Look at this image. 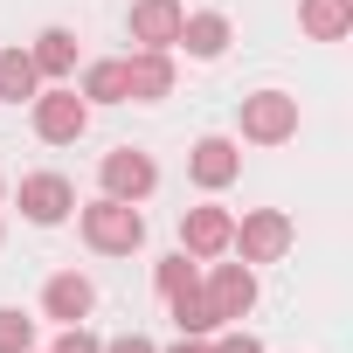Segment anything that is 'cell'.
I'll use <instances>...</instances> for the list:
<instances>
[{
  "mask_svg": "<svg viewBox=\"0 0 353 353\" xmlns=\"http://www.w3.org/2000/svg\"><path fill=\"white\" fill-rule=\"evenodd\" d=\"M166 90H173V56H166V49L125 56V104H159Z\"/></svg>",
  "mask_w": 353,
  "mask_h": 353,
  "instance_id": "9c48e42d",
  "label": "cell"
},
{
  "mask_svg": "<svg viewBox=\"0 0 353 353\" xmlns=\"http://www.w3.org/2000/svg\"><path fill=\"white\" fill-rule=\"evenodd\" d=\"M188 173H194L201 188H229L236 173H243V145H236V139H222V132H208V139H194Z\"/></svg>",
  "mask_w": 353,
  "mask_h": 353,
  "instance_id": "7c38bea8",
  "label": "cell"
},
{
  "mask_svg": "<svg viewBox=\"0 0 353 353\" xmlns=\"http://www.w3.org/2000/svg\"><path fill=\"white\" fill-rule=\"evenodd\" d=\"M201 298H208L215 325L243 319V312L256 305V277H250V263H215V270H208V284H201Z\"/></svg>",
  "mask_w": 353,
  "mask_h": 353,
  "instance_id": "52a82bcc",
  "label": "cell"
},
{
  "mask_svg": "<svg viewBox=\"0 0 353 353\" xmlns=\"http://www.w3.org/2000/svg\"><path fill=\"white\" fill-rule=\"evenodd\" d=\"M14 201H21V215H28L35 229H56V222H70V208H77V188L63 181V173H28Z\"/></svg>",
  "mask_w": 353,
  "mask_h": 353,
  "instance_id": "8992f818",
  "label": "cell"
},
{
  "mask_svg": "<svg viewBox=\"0 0 353 353\" xmlns=\"http://www.w3.org/2000/svg\"><path fill=\"white\" fill-rule=\"evenodd\" d=\"M28 63H35V77H70L77 70V35L70 28H42L35 49H28Z\"/></svg>",
  "mask_w": 353,
  "mask_h": 353,
  "instance_id": "9a60e30c",
  "label": "cell"
},
{
  "mask_svg": "<svg viewBox=\"0 0 353 353\" xmlns=\"http://www.w3.org/2000/svg\"><path fill=\"white\" fill-rule=\"evenodd\" d=\"M229 229H236L229 208H188L181 215V250L188 256H229Z\"/></svg>",
  "mask_w": 353,
  "mask_h": 353,
  "instance_id": "30bf717a",
  "label": "cell"
},
{
  "mask_svg": "<svg viewBox=\"0 0 353 353\" xmlns=\"http://www.w3.org/2000/svg\"><path fill=\"white\" fill-rule=\"evenodd\" d=\"M35 90H42V77H35L28 49H0V97L21 104V97H35Z\"/></svg>",
  "mask_w": 353,
  "mask_h": 353,
  "instance_id": "2e32d148",
  "label": "cell"
},
{
  "mask_svg": "<svg viewBox=\"0 0 353 353\" xmlns=\"http://www.w3.org/2000/svg\"><path fill=\"white\" fill-rule=\"evenodd\" d=\"M28 353H35V346H28Z\"/></svg>",
  "mask_w": 353,
  "mask_h": 353,
  "instance_id": "484cf974",
  "label": "cell"
},
{
  "mask_svg": "<svg viewBox=\"0 0 353 353\" xmlns=\"http://www.w3.org/2000/svg\"><path fill=\"white\" fill-rule=\"evenodd\" d=\"M173 353H215V346H208V339H188V332H181V346H173Z\"/></svg>",
  "mask_w": 353,
  "mask_h": 353,
  "instance_id": "cb8c5ba5",
  "label": "cell"
},
{
  "mask_svg": "<svg viewBox=\"0 0 353 353\" xmlns=\"http://www.w3.org/2000/svg\"><path fill=\"white\" fill-rule=\"evenodd\" d=\"M298 28L312 42H339L353 28V0H298Z\"/></svg>",
  "mask_w": 353,
  "mask_h": 353,
  "instance_id": "5bb4252c",
  "label": "cell"
},
{
  "mask_svg": "<svg viewBox=\"0 0 353 353\" xmlns=\"http://www.w3.org/2000/svg\"><path fill=\"white\" fill-rule=\"evenodd\" d=\"M181 21H188L181 0H132V42L139 49H173L181 42Z\"/></svg>",
  "mask_w": 353,
  "mask_h": 353,
  "instance_id": "ba28073f",
  "label": "cell"
},
{
  "mask_svg": "<svg viewBox=\"0 0 353 353\" xmlns=\"http://www.w3.org/2000/svg\"><path fill=\"white\" fill-rule=\"evenodd\" d=\"M173 325H181L188 339H208V332H215V312H208L201 284H188V291H173Z\"/></svg>",
  "mask_w": 353,
  "mask_h": 353,
  "instance_id": "e0dca14e",
  "label": "cell"
},
{
  "mask_svg": "<svg viewBox=\"0 0 353 353\" xmlns=\"http://www.w3.org/2000/svg\"><path fill=\"white\" fill-rule=\"evenodd\" d=\"M173 49H188L194 63H215L222 49H229V14H188L181 21V42Z\"/></svg>",
  "mask_w": 353,
  "mask_h": 353,
  "instance_id": "4fadbf2b",
  "label": "cell"
},
{
  "mask_svg": "<svg viewBox=\"0 0 353 353\" xmlns=\"http://www.w3.org/2000/svg\"><path fill=\"white\" fill-rule=\"evenodd\" d=\"M97 181H104V194H111V201H145V194L159 188V166H152L145 152L118 145V152H104V166H97Z\"/></svg>",
  "mask_w": 353,
  "mask_h": 353,
  "instance_id": "5b68a950",
  "label": "cell"
},
{
  "mask_svg": "<svg viewBox=\"0 0 353 353\" xmlns=\"http://www.w3.org/2000/svg\"><path fill=\"white\" fill-rule=\"evenodd\" d=\"M152 284H159L166 298H173V291H188V284H194V263H188V250H181V256H159V270H152Z\"/></svg>",
  "mask_w": 353,
  "mask_h": 353,
  "instance_id": "ffe728a7",
  "label": "cell"
},
{
  "mask_svg": "<svg viewBox=\"0 0 353 353\" xmlns=\"http://www.w3.org/2000/svg\"><path fill=\"white\" fill-rule=\"evenodd\" d=\"M83 243L104 250V256H132V250L145 243V215H139V201H111V194H97V201L83 208Z\"/></svg>",
  "mask_w": 353,
  "mask_h": 353,
  "instance_id": "6da1fadb",
  "label": "cell"
},
{
  "mask_svg": "<svg viewBox=\"0 0 353 353\" xmlns=\"http://www.w3.org/2000/svg\"><path fill=\"white\" fill-rule=\"evenodd\" d=\"M0 194H8V188H0Z\"/></svg>",
  "mask_w": 353,
  "mask_h": 353,
  "instance_id": "d4e9b609",
  "label": "cell"
},
{
  "mask_svg": "<svg viewBox=\"0 0 353 353\" xmlns=\"http://www.w3.org/2000/svg\"><path fill=\"white\" fill-rule=\"evenodd\" d=\"M56 353H104V339H97V332H83V325H63Z\"/></svg>",
  "mask_w": 353,
  "mask_h": 353,
  "instance_id": "44dd1931",
  "label": "cell"
},
{
  "mask_svg": "<svg viewBox=\"0 0 353 353\" xmlns=\"http://www.w3.org/2000/svg\"><path fill=\"white\" fill-rule=\"evenodd\" d=\"M83 104H125V63H90L83 70Z\"/></svg>",
  "mask_w": 353,
  "mask_h": 353,
  "instance_id": "ac0fdd59",
  "label": "cell"
},
{
  "mask_svg": "<svg viewBox=\"0 0 353 353\" xmlns=\"http://www.w3.org/2000/svg\"><path fill=\"white\" fill-rule=\"evenodd\" d=\"M90 305H97V291H90V277H77V270H56V277L42 284V312H49L56 325H83Z\"/></svg>",
  "mask_w": 353,
  "mask_h": 353,
  "instance_id": "8fae6325",
  "label": "cell"
},
{
  "mask_svg": "<svg viewBox=\"0 0 353 353\" xmlns=\"http://www.w3.org/2000/svg\"><path fill=\"white\" fill-rule=\"evenodd\" d=\"M229 250H243V263H277L291 250V222L277 208H250L236 229H229Z\"/></svg>",
  "mask_w": 353,
  "mask_h": 353,
  "instance_id": "277c9868",
  "label": "cell"
},
{
  "mask_svg": "<svg viewBox=\"0 0 353 353\" xmlns=\"http://www.w3.org/2000/svg\"><path fill=\"white\" fill-rule=\"evenodd\" d=\"M298 132V97L291 90H256L243 97V139L250 145H284Z\"/></svg>",
  "mask_w": 353,
  "mask_h": 353,
  "instance_id": "3957f363",
  "label": "cell"
},
{
  "mask_svg": "<svg viewBox=\"0 0 353 353\" xmlns=\"http://www.w3.org/2000/svg\"><path fill=\"white\" fill-rule=\"evenodd\" d=\"M215 353H263V346H256V339H250V332H229V339H222V346H215Z\"/></svg>",
  "mask_w": 353,
  "mask_h": 353,
  "instance_id": "603a6c76",
  "label": "cell"
},
{
  "mask_svg": "<svg viewBox=\"0 0 353 353\" xmlns=\"http://www.w3.org/2000/svg\"><path fill=\"white\" fill-rule=\"evenodd\" d=\"M35 104V139H49V145H77L83 139V125H90V104H83V90H35L28 97Z\"/></svg>",
  "mask_w": 353,
  "mask_h": 353,
  "instance_id": "7a4b0ae2",
  "label": "cell"
},
{
  "mask_svg": "<svg viewBox=\"0 0 353 353\" xmlns=\"http://www.w3.org/2000/svg\"><path fill=\"white\" fill-rule=\"evenodd\" d=\"M35 346V319L14 312V305H0V353H28Z\"/></svg>",
  "mask_w": 353,
  "mask_h": 353,
  "instance_id": "d6986e66",
  "label": "cell"
},
{
  "mask_svg": "<svg viewBox=\"0 0 353 353\" xmlns=\"http://www.w3.org/2000/svg\"><path fill=\"white\" fill-rule=\"evenodd\" d=\"M104 353H159V346H152V339H145V332H125V339H111V346H104Z\"/></svg>",
  "mask_w": 353,
  "mask_h": 353,
  "instance_id": "7402d4cb",
  "label": "cell"
}]
</instances>
